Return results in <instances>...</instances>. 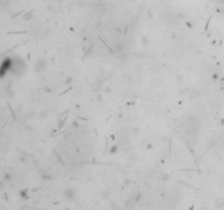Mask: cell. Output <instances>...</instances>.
<instances>
[{"label":"cell","mask_w":224,"mask_h":210,"mask_svg":"<svg viewBox=\"0 0 224 210\" xmlns=\"http://www.w3.org/2000/svg\"><path fill=\"white\" fill-rule=\"evenodd\" d=\"M26 65L25 61L21 59L20 57H16L13 58V64H12V68L10 70V72L16 74V76H21L24 71H25Z\"/></svg>","instance_id":"cell-1"},{"label":"cell","mask_w":224,"mask_h":210,"mask_svg":"<svg viewBox=\"0 0 224 210\" xmlns=\"http://www.w3.org/2000/svg\"><path fill=\"white\" fill-rule=\"evenodd\" d=\"M12 64H13V58L7 57L3 59L2 64H1V67H0V77H1V78H3V77L6 76V73L11 70Z\"/></svg>","instance_id":"cell-2"},{"label":"cell","mask_w":224,"mask_h":210,"mask_svg":"<svg viewBox=\"0 0 224 210\" xmlns=\"http://www.w3.org/2000/svg\"><path fill=\"white\" fill-rule=\"evenodd\" d=\"M142 42H143V44H145V45H147V44H148V38L145 37V36H144V37L142 38Z\"/></svg>","instance_id":"cell-18"},{"label":"cell","mask_w":224,"mask_h":210,"mask_svg":"<svg viewBox=\"0 0 224 210\" xmlns=\"http://www.w3.org/2000/svg\"><path fill=\"white\" fill-rule=\"evenodd\" d=\"M137 204H138V203L134 200V198L132 197L131 199H129V200L126 203L125 206H126V208H134V206H136Z\"/></svg>","instance_id":"cell-7"},{"label":"cell","mask_w":224,"mask_h":210,"mask_svg":"<svg viewBox=\"0 0 224 210\" xmlns=\"http://www.w3.org/2000/svg\"><path fill=\"white\" fill-rule=\"evenodd\" d=\"M33 16H34V14H33L32 11H27V12H25L22 16V19L24 20V21H31V20L33 19Z\"/></svg>","instance_id":"cell-6"},{"label":"cell","mask_w":224,"mask_h":210,"mask_svg":"<svg viewBox=\"0 0 224 210\" xmlns=\"http://www.w3.org/2000/svg\"><path fill=\"white\" fill-rule=\"evenodd\" d=\"M128 184H129V181H128V179H126V181H125V185L127 186Z\"/></svg>","instance_id":"cell-20"},{"label":"cell","mask_w":224,"mask_h":210,"mask_svg":"<svg viewBox=\"0 0 224 210\" xmlns=\"http://www.w3.org/2000/svg\"><path fill=\"white\" fill-rule=\"evenodd\" d=\"M117 149H118V147H117V146H113L112 149H111V151H109V153H112V154H113V153H116V152H117Z\"/></svg>","instance_id":"cell-15"},{"label":"cell","mask_w":224,"mask_h":210,"mask_svg":"<svg viewBox=\"0 0 224 210\" xmlns=\"http://www.w3.org/2000/svg\"><path fill=\"white\" fill-rule=\"evenodd\" d=\"M47 117V112H42L41 114H39V119H45V118Z\"/></svg>","instance_id":"cell-12"},{"label":"cell","mask_w":224,"mask_h":210,"mask_svg":"<svg viewBox=\"0 0 224 210\" xmlns=\"http://www.w3.org/2000/svg\"><path fill=\"white\" fill-rule=\"evenodd\" d=\"M44 91H45V92H47V93H53V89H51L50 86H45Z\"/></svg>","instance_id":"cell-14"},{"label":"cell","mask_w":224,"mask_h":210,"mask_svg":"<svg viewBox=\"0 0 224 210\" xmlns=\"http://www.w3.org/2000/svg\"><path fill=\"white\" fill-rule=\"evenodd\" d=\"M7 93H8V95H9L10 98H13V96H14V93L11 91V89H10L9 86H8V89H7Z\"/></svg>","instance_id":"cell-13"},{"label":"cell","mask_w":224,"mask_h":210,"mask_svg":"<svg viewBox=\"0 0 224 210\" xmlns=\"http://www.w3.org/2000/svg\"><path fill=\"white\" fill-rule=\"evenodd\" d=\"M212 79H213V80H218L219 79V76L217 74V73H214V74H212Z\"/></svg>","instance_id":"cell-17"},{"label":"cell","mask_w":224,"mask_h":210,"mask_svg":"<svg viewBox=\"0 0 224 210\" xmlns=\"http://www.w3.org/2000/svg\"><path fill=\"white\" fill-rule=\"evenodd\" d=\"M71 81H72V78H68V80L66 81V82H67V83H70Z\"/></svg>","instance_id":"cell-19"},{"label":"cell","mask_w":224,"mask_h":210,"mask_svg":"<svg viewBox=\"0 0 224 210\" xmlns=\"http://www.w3.org/2000/svg\"><path fill=\"white\" fill-rule=\"evenodd\" d=\"M223 206H224L223 199H217V201H215V208H222Z\"/></svg>","instance_id":"cell-10"},{"label":"cell","mask_w":224,"mask_h":210,"mask_svg":"<svg viewBox=\"0 0 224 210\" xmlns=\"http://www.w3.org/2000/svg\"><path fill=\"white\" fill-rule=\"evenodd\" d=\"M39 176H41V178H42L43 181H50L51 178H53V175L49 172H47V171H45V170L39 172Z\"/></svg>","instance_id":"cell-5"},{"label":"cell","mask_w":224,"mask_h":210,"mask_svg":"<svg viewBox=\"0 0 224 210\" xmlns=\"http://www.w3.org/2000/svg\"><path fill=\"white\" fill-rule=\"evenodd\" d=\"M74 196H76V191H74L73 188H67L64 191V197L68 200H73Z\"/></svg>","instance_id":"cell-4"},{"label":"cell","mask_w":224,"mask_h":210,"mask_svg":"<svg viewBox=\"0 0 224 210\" xmlns=\"http://www.w3.org/2000/svg\"><path fill=\"white\" fill-rule=\"evenodd\" d=\"M109 197H111V193L108 191H103L101 193V198L102 199H105V200H108Z\"/></svg>","instance_id":"cell-8"},{"label":"cell","mask_w":224,"mask_h":210,"mask_svg":"<svg viewBox=\"0 0 224 210\" xmlns=\"http://www.w3.org/2000/svg\"><path fill=\"white\" fill-rule=\"evenodd\" d=\"M170 179V175L168 174H163V176H162V181L165 182V181H168Z\"/></svg>","instance_id":"cell-16"},{"label":"cell","mask_w":224,"mask_h":210,"mask_svg":"<svg viewBox=\"0 0 224 210\" xmlns=\"http://www.w3.org/2000/svg\"><path fill=\"white\" fill-rule=\"evenodd\" d=\"M134 198L137 203H139V201H141V199H142V194H141V193H137V194L134 196Z\"/></svg>","instance_id":"cell-11"},{"label":"cell","mask_w":224,"mask_h":210,"mask_svg":"<svg viewBox=\"0 0 224 210\" xmlns=\"http://www.w3.org/2000/svg\"><path fill=\"white\" fill-rule=\"evenodd\" d=\"M19 196L23 199H26L27 198V191L26 189H23V191H19Z\"/></svg>","instance_id":"cell-9"},{"label":"cell","mask_w":224,"mask_h":210,"mask_svg":"<svg viewBox=\"0 0 224 210\" xmlns=\"http://www.w3.org/2000/svg\"><path fill=\"white\" fill-rule=\"evenodd\" d=\"M46 66H47V61L45 60L44 58H39L34 64V69L35 71H43L46 68Z\"/></svg>","instance_id":"cell-3"}]
</instances>
